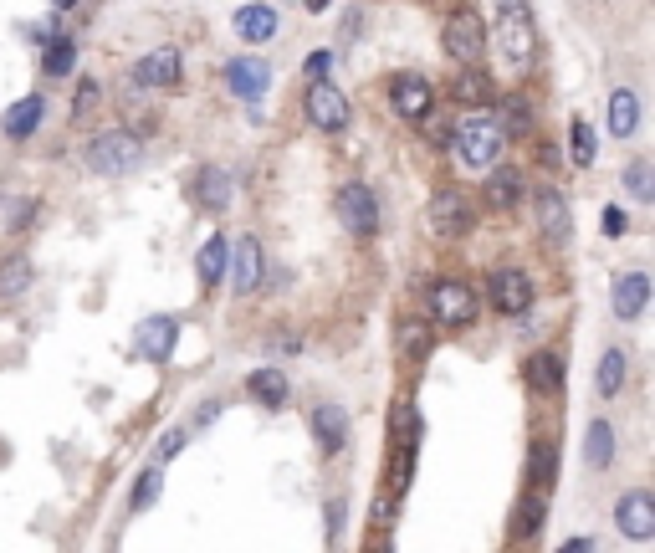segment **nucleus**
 Returning <instances> with one entry per match:
<instances>
[{
    "label": "nucleus",
    "mask_w": 655,
    "mask_h": 553,
    "mask_svg": "<svg viewBox=\"0 0 655 553\" xmlns=\"http://www.w3.org/2000/svg\"><path fill=\"white\" fill-rule=\"evenodd\" d=\"M599 226H604V236H625V231H630V221H625V210H620V205H604Z\"/></svg>",
    "instance_id": "79ce46f5"
},
{
    "label": "nucleus",
    "mask_w": 655,
    "mask_h": 553,
    "mask_svg": "<svg viewBox=\"0 0 655 553\" xmlns=\"http://www.w3.org/2000/svg\"><path fill=\"white\" fill-rule=\"evenodd\" d=\"M533 118H538V113L522 103V98H507V103H502V118H497V129L512 134V139H522V134H533Z\"/></svg>",
    "instance_id": "e433bc0d"
},
{
    "label": "nucleus",
    "mask_w": 655,
    "mask_h": 553,
    "mask_svg": "<svg viewBox=\"0 0 655 553\" xmlns=\"http://www.w3.org/2000/svg\"><path fill=\"white\" fill-rule=\"evenodd\" d=\"M543 518H548V502H543V492L533 497H522L517 502V513H512V543H533L538 533H543Z\"/></svg>",
    "instance_id": "a878e982"
},
{
    "label": "nucleus",
    "mask_w": 655,
    "mask_h": 553,
    "mask_svg": "<svg viewBox=\"0 0 655 553\" xmlns=\"http://www.w3.org/2000/svg\"><path fill=\"white\" fill-rule=\"evenodd\" d=\"M226 88H231L241 103H256L261 93L272 88V67L261 62V57H236V62H226Z\"/></svg>",
    "instance_id": "f3484780"
},
{
    "label": "nucleus",
    "mask_w": 655,
    "mask_h": 553,
    "mask_svg": "<svg viewBox=\"0 0 655 553\" xmlns=\"http://www.w3.org/2000/svg\"><path fill=\"white\" fill-rule=\"evenodd\" d=\"M36 282V262L26 257V251H11L6 262H0V303H16V297H26Z\"/></svg>",
    "instance_id": "5701e85b"
},
{
    "label": "nucleus",
    "mask_w": 655,
    "mask_h": 553,
    "mask_svg": "<svg viewBox=\"0 0 655 553\" xmlns=\"http://www.w3.org/2000/svg\"><path fill=\"white\" fill-rule=\"evenodd\" d=\"M625 190H630V200H640V205L655 200V169H650L645 154H635V159L625 164Z\"/></svg>",
    "instance_id": "f704fd0d"
},
{
    "label": "nucleus",
    "mask_w": 655,
    "mask_h": 553,
    "mask_svg": "<svg viewBox=\"0 0 655 553\" xmlns=\"http://www.w3.org/2000/svg\"><path fill=\"white\" fill-rule=\"evenodd\" d=\"M333 216L343 221L348 236H374L379 231V200L369 185H343L333 195Z\"/></svg>",
    "instance_id": "423d86ee"
},
{
    "label": "nucleus",
    "mask_w": 655,
    "mask_h": 553,
    "mask_svg": "<svg viewBox=\"0 0 655 553\" xmlns=\"http://www.w3.org/2000/svg\"><path fill=\"white\" fill-rule=\"evenodd\" d=\"M323 518H328V538H338V528H343V497L328 502V513H323Z\"/></svg>",
    "instance_id": "49530a36"
},
{
    "label": "nucleus",
    "mask_w": 655,
    "mask_h": 553,
    "mask_svg": "<svg viewBox=\"0 0 655 553\" xmlns=\"http://www.w3.org/2000/svg\"><path fill=\"white\" fill-rule=\"evenodd\" d=\"M302 72H308L313 82H328V72H333V52H308V62H302Z\"/></svg>",
    "instance_id": "a19ab883"
},
{
    "label": "nucleus",
    "mask_w": 655,
    "mask_h": 553,
    "mask_svg": "<svg viewBox=\"0 0 655 553\" xmlns=\"http://www.w3.org/2000/svg\"><path fill=\"white\" fill-rule=\"evenodd\" d=\"M226 262H231V246H226V236H205L200 257H195V272H200V282H205V287H215V282L226 277Z\"/></svg>",
    "instance_id": "2f4dec72"
},
{
    "label": "nucleus",
    "mask_w": 655,
    "mask_h": 553,
    "mask_svg": "<svg viewBox=\"0 0 655 553\" xmlns=\"http://www.w3.org/2000/svg\"><path fill=\"white\" fill-rule=\"evenodd\" d=\"M41 118H47V98L41 93H31V98H21L11 113H6V123H0V129H6V139H31L36 129H41Z\"/></svg>",
    "instance_id": "b1692460"
},
{
    "label": "nucleus",
    "mask_w": 655,
    "mask_h": 553,
    "mask_svg": "<svg viewBox=\"0 0 655 553\" xmlns=\"http://www.w3.org/2000/svg\"><path fill=\"white\" fill-rule=\"evenodd\" d=\"M528 385L543 390V395H558L563 390V354L558 349H538L528 359Z\"/></svg>",
    "instance_id": "393cba45"
},
{
    "label": "nucleus",
    "mask_w": 655,
    "mask_h": 553,
    "mask_svg": "<svg viewBox=\"0 0 655 553\" xmlns=\"http://www.w3.org/2000/svg\"><path fill=\"white\" fill-rule=\"evenodd\" d=\"M410 472H415V441H395V456H389V472H384V492L389 497H405L410 487Z\"/></svg>",
    "instance_id": "473e14b6"
},
{
    "label": "nucleus",
    "mask_w": 655,
    "mask_h": 553,
    "mask_svg": "<svg viewBox=\"0 0 655 553\" xmlns=\"http://www.w3.org/2000/svg\"><path fill=\"white\" fill-rule=\"evenodd\" d=\"M533 205H538V226H543L548 241H558V246L574 241V210H569V200H563L558 190H538Z\"/></svg>",
    "instance_id": "6ab92c4d"
},
{
    "label": "nucleus",
    "mask_w": 655,
    "mask_h": 553,
    "mask_svg": "<svg viewBox=\"0 0 655 553\" xmlns=\"http://www.w3.org/2000/svg\"><path fill=\"white\" fill-rule=\"evenodd\" d=\"M425 226H430L435 236H471V226H476L471 200H466L456 185H451V190H435L430 205H425Z\"/></svg>",
    "instance_id": "0eeeda50"
},
{
    "label": "nucleus",
    "mask_w": 655,
    "mask_h": 553,
    "mask_svg": "<svg viewBox=\"0 0 655 553\" xmlns=\"http://www.w3.org/2000/svg\"><path fill=\"white\" fill-rule=\"evenodd\" d=\"M302 6H308L313 16H323V11H328V0H302Z\"/></svg>",
    "instance_id": "8fccbe9b"
},
{
    "label": "nucleus",
    "mask_w": 655,
    "mask_h": 553,
    "mask_svg": "<svg viewBox=\"0 0 655 553\" xmlns=\"http://www.w3.org/2000/svg\"><path fill=\"white\" fill-rule=\"evenodd\" d=\"M451 103H461V108H492V103H497L492 72H476V67L456 72V77H451Z\"/></svg>",
    "instance_id": "412c9836"
},
{
    "label": "nucleus",
    "mask_w": 655,
    "mask_h": 553,
    "mask_svg": "<svg viewBox=\"0 0 655 553\" xmlns=\"http://www.w3.org/2000/svg\"><path fill=\"white\" fill-rule=\"evenodd\" d=\"M558 553H594V548H589V538H574V543H563Z\"/></svg>",
    "instance_id": "09e8293b"
},
{
    "label": "nucleus",
    "mask_w": 655,
    "mask_h": 553,
    "mask_svg": "<svg viewBox=\"0 0 655 553\" xmlns=\"http://www.w3.org/2000/svg\"><path fill=\"white\" fill-rule=\"evenodd\" d=\"M405 425L415 431V405H410V400H395V410H389V431H395V441H405Z\"/></svg>",
    "instance_id": "ea45409f"
},
{
    "label": "nucleus",
    "mask_w": 655,
    "mask_h": 553,
    "mask_svg": "<svg viewBox=\"0 0 655 553\" xmlns=\"http://www.w3.org/2000/svg\"><path fill=\"white\" fill-rule=\"evenodd\" d=\"M487 200H492L497 210H512V205L522 200V175H517V169H507V164H492V169H487Z\"/></svg>",
    "instance_id": "7c9ffc66"
},
{
    "label": "nucleus",
    "mask_w": 655,
    "mask_h": 553,
    "mask_svg": "<svg viewBox=\"0 0 655 553\" xmlns=\"http://www.w3.org/2000/svg\"><path fill=\"white\" fill-rule=\"evenodd\" d=\"M180 72H185V57L180 47H154L134 62V82L139 88H180Z\"/></svg>",
    "instance_id": "ddd939ff"
},
{
    "label": "nucleus",
    "mask_w": 655,
    "mask_h": 553,
    "mask_svg": "<svg viewBox=\"0 0 655 553\" xmlns=\"http://www.w3.org/2000/svg\"><path fill=\"white\" fill-rule=\"evenodd\" d=\"M451 144H456V159L466 164V169H487L492 164H502V144H507V134L497 129V118H487V113H471L461 129L451 134Z\"/></svg>",
    "instance_id": "7ed1b4c3"
},
{
    "label": "nucleus",
    "mask_w": 655,
    "mask_h": 553,
    "mask_svg": "<svg viewBox=\"0 0 655 553\" xmlns=\"http://www.w3.org/2000/svg\"><path fill=\"white\" fill-rule=\"evenodd\" d=\"M159 487H164V472H159V466H149V472L139 477V487H134V502H128V507H134V513H144V507L159 497Z\"/></svg>",
    "instance_id": "58836bf2"
},
{
    "label": "nucleus",
    "mask_w": 655,
    "mask_h": 553,
    "mask_svg": "<svg viewBox=\"0 0 655 553\" xmlns=\"http://www.w3.org/2000/svg\"><path fill=\"white\" fill-rule=\"evenodd\" d=\"M77 62V41L72 36H47V52H41V72L47 77H67Z\"/></svg>",
    "instance_id": "72a5a7b5"
},
{
    "label": "nucleus",
    "mask_w": 655,
    "mask_h": 553,
    "mask_svg": "<svg viewBox=\"0 0 655 553\" xmlns=\"http://www.w3.org/2000/svg\"><path fill=\"white\" fill-rule=\"evenodd\" d=\"M487 297H492V308L517 318V313H528L533 308V277L522 272V267H497L487 277Z\"/></svg>",
    "instance_id": "6e6552de"
},
{
    "label": "nucleus",
    "mask_w": 655,
    "mask_h": 553,
    "mask_svg": "<svg viewBox=\"0 0 655 553\" xmlns=\"http://www.w3.org/2000/svg\"><path fill=\"white\" fill-rule=\"evenodd\" d=\"M553 466H558V446L548 436L533 441V451H528V482H538V492L553 482Z\"/></svg>",
    "instance_id": "c9c22d12"
},
{
    "label": "nucleus",
    "mask_w": 655,
    "mask_h": 553,
    "mask_svg": "<svg viewBox=\"0 0 655 553\" xmlns=\"http://www.w3.org/2000/svg\"><path fill=\"white\" fill-rule=\"evenodd\" d=\"M308 118H313V129H323V134H338V129H348V98L333 88V82H308Z\"/></svg>",
    "instance_id": "9b49d317"
},
{
    "label": "nucleus",
    "mask_w": 655,
    "mask_h": 553,
    "mask_svg": "<svg viewBox=\"0 0 655 553\" xmlns=\"http://www.w3.org/2000/svg\"><path fill=\"white\" fill-rule=\"evenodd\" d=\"M430 103H435V93H430V82L420 72H395V77H389V108H395L405 123H425Z\"/></svg>",
    "instance_id": "1a4fd4ad"
},
{
    "label": "nucleus",
    "mask_w": 655,
    "mask_h": 553,
    "mask_svg": "<svg viewBox=\"0 0 655 553\" xmlns=\"http://www.w3.org/2000/svg\"><path fill=\"white\" fill-rule=\"evenodd\" d=\"M492 41L502 52V67L512 77H522L538 57V26H533V11L528 0H497V16H492Z\"/></svg>",
    "instance_id": "f257e3e1"
},
{
    "label": "nucleus",
    "mask_w": 655,
    "mask_h": 553,
    "mask_svg": "<svg viewBox=\"0 0 655 553\" xmlns=\"http://www.w3.org/2000/svg\"><path fill=\"white\" fill-rule=\"evenodd\" d=\"M569 159H574L579 169H589V164H594V129H589L584 118H574V123H569Z\"/></svg>",
    "instance_id": "4c0bfd02"
},
{
    "label": "nucleus",
    "mask_w": 655,
    "mask_h": 553,
    "mask_svg": "<svg viewBox=\"0 0 655 553\" xmlns=\"http://www.w3.org/2000/svg\"><path fill=\"white\" fill-rule=\"evenodd\" d=\"M650 303V277L645 272H620L615 282H609V308H615L620 323H635Z\"/></svg>",
    "instance_id": "dca6fc26"
},
{
    "label": "nucleus",
    "mask_w": 655,
    "mask_h": 553,
    "mask_svg": "<svg viewBox=\"0 0 655 553\" xmlns=\"http://www.w3.org/2000/svg\"><path fill=\"white\" fill-rule=\"evenodd\" d=\"M584 461L594 466V472H604V466L615 461V425H609V420H589V431H584Z\"/></svg>",
    "instance_id": "c85d7f7f"
},
{
    "label": "nucleus",
    "mask_w": 655,
    "mask_h": 553,
    "mask_svg": "<svg viewBox=\"0 0 655 553\" xmlns=\"http://www.w3.org/2000/svg\"><path fill=\"white\" fill-rule=\"evenodd\" d=\"M82 164L93 169V175H103V180H123V175H134V169L144 164V139L134 129H103V134L87 139Z\"/></svg>",
    "instance_id": "f03ea898"
},
{
    "label": "nucleus",
    "mask_w": 655,
    "mask_h": 553,
    "mask_svg": "<svg viewBox=\"0 0 655 553\" xmlns=\"http://www.w3.org/2000/svg\"><path fill=\"white\" fill-rule=\"evenodd\" d=\"M174 338H180V318H169V313L144 318L139 333H134V354H139L144 364H164V359L174 354Z\"/></svg>",
    "instance_id": "f8f14e48"
},
{
    "label": "nucleus",
    "mask_w": 655,
    "mask_h": 553,
    "mask_svg": "<svg viewBox=\"0 0 655 553\" xmlns=\"http://www.w3.org/2000/svg\"><path fill=\"white\" fill-rule=\"evenodd\" d=\"M180 451H185V431H164V441L154 451V466H164L169 456H180Z\"/></svg>",
    "instance_id": "c03bdc74"
},
{
    "label": "nucleus",
    "mask_w": 655,
    "mask_h": 553,
    "mask_svg": "<svg viewBox=\"0 0 655 553\" xmlns=\"http://www.w3.org/2000/svg\"><path fill=\"white\" fill-rule=\"evenodd\" d=\"M395 344H400V354H405L410 364H420V359L430 354V344H435V333H430V323H425V318H400Z\"/></svg>",
    "instance_id": "c756f323"
},
{
    "label": "nucleus",
    "mask_w": 655,
    "mask_h": 553,
    "mask_svg": "<svg viewBox=\"0 0 655 553\" xmlns=\"http://www.w3.org/2000/svg\"><path fill=\"white\" fill-rule=\"evenodd\" d=\"M441 47L446 57H456L461 67H476L487 52V21L476 16V11H456L446 26H441Z\"/></svg>",
    "instance_id": "39448f33"
},
{
    "label": "nucleus",
    "mask_w": 655,
    "mask_h": 553,
    "mask_svg": "<svg viewBox=\"0 0 655 553\" xmlns=\"http://www.w3.org/2000/svg\"><path fill=\"white\" fill-rule=\"evenodd\" d=\"M93 103H98V82H82V88L72 93V113L82 118V113H87V108H93Z\"/></svg>",
    "instance_id": "a18cd8bd"
},
{
    "label": "nucleus",
    "mask_w": 655,
    "mask_h": 553,
    "mask_svg": "<svg viewBox=\"0 0 655 553\" xmlns=\"http://www.w3.org/2000/svg\"><path fill=\"white\" fill-rule=\"evenodd\" d=\"M57 6H62V11H67V6H72V0H57Z\"/></svg>",
    "instance_id": "3c124183"
},
{
    "label": "nucleus",
    "mask_w": 655,
    "mask_h": 553,
    "mask_svg": "<svg viewBox=\"0 0 655 553\" xmlns=\"http://www.w3.org/2000/svg\"><path fill=\"white\" fill-rule=\"evenodd\" d=\"M246 395H251L256 405H267V410H282V405H287V395H292V385H287V374H282V369L261 364V369H251V374H246Z\"/></svg>",
    "instance_id": "aec40b11"
},
{
    "label": "nucleus",
    "mask_w": 655,
    "mask_h": 553,
    "mask_svg": "<svg viewBox=\"0 0 655 553\" xmlns=\"http://www.w3.org/2000/svg\"><path fill=\"white\" fill-rule=\"evenodd\" d=\"M635 129H640V98L630 88H615V93H609V134L630 139Z\"/></svg>",
    "instance_id": "bb28decb"
},
{
    "label": "nucleus",
    "mask_w": 655,
    "mask_h": 553,
    "mask_svg": "<svg viewBox=\"0 0 655 553\" xmlns=\"http://www.w3.org/2000/svg\"><path fill=\"white\" fill-rule=\"evenodd\" d=\"M226 277H231V287H236L241 297L261 287V277H267V251H261V241H256V236H241V241L231 246Z\"/></svg>",
    "instance_id": "9d476101"
},
{
    "label": "nucleus",
    "mask_w": 655,
    "mask_h": 553,
    "mask_svg": "<svg viewBox=\"0 0 655 553\" xmlns=\"http://www.w3.org/2000/svg\"><path fill=\"white\" fill-rule=\"evenodd\" d=\"M231 26H236V36L246 41V47H261V41H272V36H277V11L256 0V6H241V11H236Z\"/></svg>",
    "instance_id": "4be33fe9"
},
{
    "label": "nucleus",
    "mask_w": 655,
    "mask_h": 553,
    "mask_svg": "<svg viewBox=\"0 0 655 553\" xmlns=\"http://www.w3.org/2000/svg\"><path fill=\"white\" fill-rule=\"evenodd\" d=\"M625 374H630V354H625V349H604V359H599V374H594L599 400H615V395L625 390Z\"/></svg>",
    "instance_id": "cd10ccee"
},
{
    "label": "nucleus",
    "mask_w": 655,
    "mask_h": 553,
    "mask_svg": "<svg viewBox=\"0 0 655 553\" xmlns=\"http://www.w3.org/2000/svg\"><path fill=\"white\" fill-rule=\"evenodd\" d=\"M308 425H313V441H318L328 456H338V451L348 446V431H354V425H348V410H343L338 400H318L313 415H308Z\"/></svg>",
    "instance_id": "4468645a"
},
{
    "label": "nucleus",
    "mask_w": 655,
    "mask_h": 553,
    "mask_svg": "<svg viewBox=\"0 0 655 553\" xmlns=\"http://www.w3.org/2000/svg\"><path fill=\"white\" fill-rule=\"evenodd\" d=\"M395 502L400 497H389V492L374 497V528H395Z\"/></svg>",
    "instance_id": "37998d69"
},
{
    "label": "nucleus",
    "mask_w": 655,
    "mask_h": 553,
    "mask_svg": "<svg viewBox=\"0 0 655 553\" xmlns=\"http://www.w3.org/2000/svg\"><path fill=\"white\" fill-rule=\"evenodd\" d=\"M615 523L630 543H650L655 538V497L650 492H625L615 507Z\"/></svg>",
    "instance_id": "2eb2a0df"
},
{
    "label": "nucleus",
    "mask_w": 655,
    "mask_h": 553,
    "mask_svg": "<svg viewBox=\"0 0 655 553\" xmlns=\"http://www.w3.org/2000/svg\"><path fill=\"white\" fill-rule=\"evenodd\" d=\"M215 415H221V400H210V405H200V410H195V425H210Z\"/></svg>",
    "instance_id": "de8ad7c7"
},
{
    "label": "nucleus",
    "mask_w": 655,
    "mask_h": 553,
    "mask_svg": "<svg viewBox=\"0 0 655 553\" xmlns=\"http://www.w3.org/2000/svg\"><path fill=\"white\" fill-rule=\"evenodd\" d=\"M430 318L446 323V328H471L476 323V292L461 277H435L430 282Z\"/></svg>",
    "instance_id": "20e7f679"
},
{
    "label": "nucleus",
    "mask_w": 655,
    "mask_h": 553,
    "mask_svg": "<svg viewBox=\"0 0 655 553\" xmlns=\"http://www.w3.org/2000/svg\"><path fill=\"white\" fill-rule=\"evenodd\" d=\"M195 200H200V210H210V216H226L231 200H236V180H231V169L205 164L200 175H195Z\"/></svg>",
    "instance_id": "a211bd4d"
}]
</instances>
